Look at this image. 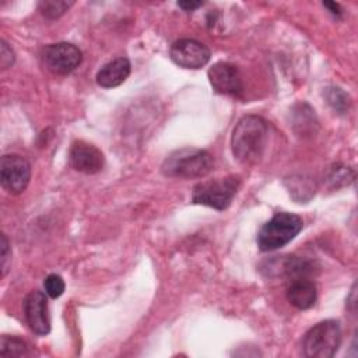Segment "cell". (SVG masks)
<instances>
[{
    "instance_id": "obj_1",
    "label": "cell",
    "mask_w": 358,
    "mask_h": 358,
    "mask_svg": "<svg viewBox=\"0 0 358 358\" xmlns=\"http://www.w3.org/2000/svg\"><path fill=\"white\" fill-rule=\"evenodd\" d=\"M267 122L256 115L243 116L234 127L231 147L235 159L245 165L260 161L267 144Z\"/></svg>"
},
{
    "instance_id": "obj_2",
    "label": "cell",
    "mask_w": 358,
    "mask_h": 358,
    "mask_svg": "<svg viewBox=\"0 0 358 358\" xmlns=\"http://www.w3.org/2000/svg\"><path fill=\"white\" fill-rule=\"evenodd\" d=\"M213 155L200 148L185 147L172 151L162 162L161 171L165 176L179 179L203 178L213 171Z\"/></svg>"
},
{
    "instance_id": "obj_3",
    "label": "cell",
    "mask_w": 358,
    "mask_h": 358,
    "mask_svg": "<svg viewBox=\"0 0 358 358\" xmlns=\"http://www.w3.org/2000/svg\"><path fill=\"white\" fill-rule=\"evenodd\" d=\"M303 221L292 213H277L257 234V246L262 252H271L285 246L302 229Z\"/></svg>"
},
{
    "instance_id": "obj_4",
    "label": "cell",
    "mask_w": 358,
    "mask_h": 358,
    "mask_svg": "<svg viewBox=\"0 0 358 358\" xmlns=\"http://www.w3.org/2000/svg\"><path fill=\"white\" fill-rule=\"evenodd\" d=\"M341 344V327L337 320H323L310 327L302 340L303 354L309 358H330Z\"/></svg>"
},
{
    "instance_id": "obj_5",
    "label": "cell",
    "mask_w": 358,
    "mask_h": 358,
    "mask_svg": "<svg viewBox=\"0 0 358 358\" xmlns=\"http://www.w3.org/2000/svg\"><path fill=\"white\" fill-rule=\"evenodd\" d=\"M239 186L241 179L235 175L200 182L192 190V203L215 210H225L231 204Z\"/></svg>"
},
{
    "instance_id": "obj_6",
    "label": "cell",
    "mask_w": 358,
    "mask_h": 358,
    "mask_svg": "<svg viewBox=\"0 0 358 358\" xmlns=\"http://www.w3.org/2000/svg\"><path fill=\"white\" fill-rule=\"evenodd\" d=\"M42 60L45 67L53 74L66 76L80 66L83 60V53L73 43L59 42L48 45L43 49Z\"/></svg>"
},
{
    "instance_id": "obj_7",
    "label": "cell",
    "mask_w": 358,
    "mask_h": 358,
    "mask_svg": "<svg viewBox=\"0 0 358 358\" xmlns=\"http://www.w3.org/2000/svg\"><path fill=\"white\" fill-rule=\"evenodd\" d=\"M31 179L29 162L17 154H6L0 162V180L4 190L11 194L22 193Z\"/></svg>"
},
{
    "instance_id": "obj_8",
    "label": "cell",
    "mask_w": 358,
    "mask_h": 358,
    "mask_svg": "<svg viewBox=\"0 0 358 358\" xmlns=\"http://www.w3.org/2000/svg\"><path fill=\"white\" fill-rule=\"evenodd\" d=\"M169 56L179 67L200 69L208 63L211 53L204 43L185 38L173 42L169 50Z\"/></svg>"
},
{
    "instance_id": "obj_9",
    "label": "cell",
    "mask_w": 358,
    "mask_h": 358,
    "mask_svg": "<svg viewBox=\"0 0 358 358\" xmlns=\"http://www.w3.org/2000/svg\"><path fill=\"white\" fill-rule=\"evenodd\" d=\"M24 313L28 326L38 336H46L50 331V315L48 299L42 291L34 289L24 299Z\"/></svg>"
},
{
    "instance_id": "obj_10",
    "label": "cell",
    "mask_w": 358,
    "mask_h": 358,
    "mask_svg": "<svg viewBox=\"0 0 358 358\" xmlns=\"http://www.w3.org/2000/svg\"><path fill=\"white\" fill-rule=\"evenodd\" d=\"M208 80L215 92L238 96L243 91L242 78L236 66L228 62H217L208 70Z\"/></svg>"
},
{
    "instance_id": "obj_11",
    "label": "cell",
    "mask_w": 358,
    "mask_h": 358,
    "mask_svg": "<svg viewBox=\"0 0 358 358\" xmlns=\"http://www.w3.org/2000/svg\"><path fill=\"white\" fill-rule=\"evenodd\" d=\"M69 159L70 165L76 171L87 175L99 172L105 164V157L102 151L98 147L83 140L74 141L71 144L69 151Z\"/></svg>"
},
{
    "instance_id": "obj_12",
    "label": "cell",
    "mask_w": 358,
    "mask_h": 358,
    "mask_svg": "<svg viewBox=\"0 0 358 358\" xmlns=\"http://www.w3.org/2000/svg\"><path fill=\"white\" fill-rule=\"evenodd\" d=\"M316 285L309 278L292 280L287 288V299L296 309L305 310L315 305L316 302Z\"/></svg>"
},
{
    "instance_id": "obj_13",
    "label": "cell",
    "mask_w": 358,
    "mask_h": 358,
    "mask_svg": "<svg viewBox=\"0 0 358 358\" xmlns=\"http://www.w3.org/2000/svg\"><path fill=\"white\" fill-rule=\"evenodd\" d=\"M130 69L131 66L129 59L117 57L101 67L96 74V83L103 88L117 87L126 81L130 74Z\"/></svg>"
},
{
    "instance_id": "obj_14",
    "label": "cell",
    "mask_w": 358,
    "mask_h": 358,
    "mask_svg": "<svg viewBox=\"0 0 358 358\" xmlns=\"http://www.w3.org/2000/svg\"><path fill=\"white\" fill-rule=\"evenodd\" d=\"M1 357H24L28 355V345L24 340L13 336H1L0 338Z\"/></svg>"
},
{
    "instance_id": "obj_15",
    "label": "cell",
    "mask_w": 358,
    "mask_h": 358,
    "mask_svg": "<svg viewBox=\"0 0 358 358\" xmlns=\"http://www.w3.org/2000/svg\"><path fill=\"white\" fill-rule=\"evenodd\" d=\"M74 3L73 1H64V0H42L38 3V8L49 20L59 18L63 15Z\"/></svg>"
},
{
    "instance_id": "obj_16",
    "label": "cell",
    "mask_w": 358,
    "mask_h": 358,
    "mask_svg": "<svg viewBox=\"0 0 358 358\" xmlns=\"http://www.w3.org/2000/svg\"><path fill=\"white\" fill-rule=\"evenodd\" d=\"M43 287H45V292L50 298H59L64 292V281L57 274H49L45 278Z\"/></svg>"
},
{
    "instance_id": "obj_17",
    "label": "cell",
    "mask_w": 358,
    "mask_h": 358,
    "mask_svg": "<svg viewBox=\"0 0 358 358\" xmlns=\"http://www.w3.org/2000/svg\"><path fill=\"white\" fill-rule=\"evenodd\" d=\"M11 264V248L8 243V239L4 234L0 236V268H1V277H4L8 271V267Z\"/></svg>"
},
{
    "instance_id": "obj_18",
    "label": "cell",
    "mask_w": 358,
    "mask_h": 358,
    "mask_svg": "<svg viewBox=\"0 0 358 358\" xmlns=\"http://www.w3.org/2000/svg\"><path fill=\"white\" fill-rule=\"evenodd\" d=\"M348 96L340 90V88H330L327 91V101L329 103L336 109V110H340V112H344L345 108H347V103L348 101H340V99H347Z\"/></svg>"
},
{
    "instance_id": "obj_19",
    "label": "cell",
    "mask_w": 358,
    "mask_h": 358,
    "mask_svg": "<svg viewBox=\"0 0 358 358\" xmlns=\"http://www.w3.org/2000/svg\"><path fill=\"white\" fill-rule=\"evenodd\" d=\"M15 60V55L13 52V49L7 45L6 41H1L0 43V66L1 69H8L14 64Z\"/></svg>"
},
{
    "instance_id": "obj_20",
    "label": "cell",
    "mask_w": 358,
    "mask_h": 358,
    "mask_svg": "<svg viewBox=\"0 0 358 358\" xmlns=\"http://www.w3.org/2000/svg\"><path fill=\"white\" fill-rule=\"evenodd\" d=\"M178 6L185 11H193L203 6V1H178Z\"/></svg>"
},
{
    "instance_id": "obj_21",
    "label": "cell",
    "mask_w": 358,
    "mask_h": 358,
    "mask_svg": "<svg viewBox=\"0 0 358 358\" xmlns=\"http://www.w3.org/2000/svg\"><path fill=\"white\" fill-rule=\"evenodd\" d=\"M323 6L327 7L331 14H334V15H341V7H340V4L334 3V1H324Z\"/></svg>"
},
{
    "instance_id": "obj_22",
    "label": "cell",
    "mask_w": 358,
    "mask_h": 358,
    "mask_svg": "<svg viewBox=\"0 0 358 358\" xmlns=\"http://www.w3.org/2000/svg\"><path fill=\"white\" fill-rule=\"evenodd\" d=\"M355 284L352 285V289H351V294H350V296L347 298V299H351L352 298V301H355ZM355 305H357V302H350V301H347V306H348V309L351 310V312H354L355 310Z\"/></svg>"
}]
</instances>
